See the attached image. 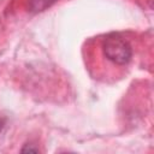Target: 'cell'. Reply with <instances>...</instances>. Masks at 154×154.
<instances>
[{
	"mask_svg": "<svg viewBox=\"0 0 154 154\" xmlns=\"http://www.w3.org/2000/svg\"><path fill=\"white\" fill-rule=\"evenodd\" d=\"M102 49L106 58L118 65L128 64L132 55L131 46L118 35L107 36L102 43Z\"/></svg>",
	"mask_w": 154,
	"mask_h": 154,
	"instance_id": "cell-1",
	"label": "cell"
},
{
	"mask_svg": "<svg viewBox=\"0 0 154 154\" xmlns=\"http://www.w3.org/2000/svg\"><path fill=\"white\" fill-rule=\"evenodd\" d=\"M2 128H4V120H1V119H0V131L2 130Z\"/></svg>",
	"mask_w": 154,
	"mask_h": 154,
	"instance_id": "cell-3",
	"label": "cell"
},
{
	"mask_svg": "<svg viewBox=\"0 0 154 154\" xmlns=\"http://www.w3.org/2000/svg\"><path fill=\"white\" fill-rule=\"evenodd\" d=\"M55 0H30V8L31 11H42Z\"/></svg>",
	"mask_w": 154,
	"mask_h": 154,
	"instance_id": "cell-2",
	"label": "cell"
}]
</instances>
